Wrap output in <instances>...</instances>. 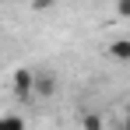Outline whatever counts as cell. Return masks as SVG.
I'll return each mask as SVG.
<instances>
[{"label":"cell","mask_w":130,"mask_h":130,"mask_svg":"<svg viewBox=\"0 0 130 130\" xmlns=\"http://www.w3.org/2000/svg\"><path fill=\"white\" fill-rule=\"evenodd\" d=\"M85 127H88V130H99L102 123H99V116H85Z\"/></svg>","instance_id":"4"},{"label":"cell","mask_w":130,"mask_h":130,"mask_svg":"<svg viewBox=\"0 0 130 130\" xmlns=\"http://www.w3.org/2000/svg\"><path fill=\"white\" fill-rule=\"evenodd\" d=\"M120 11H123V14H130V4H120Z\"/></svg>","instance_id":"5"},{"label":"cell","mask_w":130,"mask_h":130,"mask_svg":"<svg viewBox=\"0 0 130 130\" xmlns=\"http://www.w3.org/2000/svg\"><path fill=\"white\" fill-rule=\"evenodd\" d=\"M0 130H25L21 116H0Z\"/></svg>","instance_id":"2"},{"label":"cell","mask_w":130,"mask_h":130,"mask_svg":"<svg viewBox=\"0 0 130 130\" xmlns=\"http://www.w3.org/2000/svg\"><path fill=\"white\" fill-rule=\"evenodd\" d=\"M32 81H35V77H32L28 70H21V74L14 77V91H18V95H32Z\"/></svg>","instance_id":"1"},{"label":"cell","mask_w":130,"mask_h":130,"mask_svg":"<svg viewBox=\"0 0 130 130\" xmlns=\"http://www.w3.org/2000/svg\"><path fill=\"white\" fill-rule=\"evenodd\" d=\"M127 130H130V112H127Z\"/></svg>","instance_id":"6"},{"label":"cell","mask_w":130,"mask_h":130,"mask_svg":"<svg viewBox=\"0 0 130 130\" xmlns=\"http://www.w3.org/2000/svg\"><path fill=\"white\" fill-rule=\"evenodd\" d=\"M109 53H112L116 60H130V42H112V46H109Z\"/></svg>","instance_id":"3"}]
</instances>
